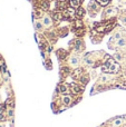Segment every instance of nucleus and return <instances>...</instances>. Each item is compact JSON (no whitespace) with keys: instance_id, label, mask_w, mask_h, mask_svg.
<instances>
[{"instance_id":"nucleus-18","label":"nucleus","mask_w":126,"mask_h":127,"mask_svg":"<svg viewBox=\"0 0 126 127\" xmlns=\"http://www.w3.org/2000/svg\"><path fill=\"white\" fill-rule=\"evenodd\" d=\"M96 2H97L99 6H102V7H106L107 4H109V2L112 1V0H95Z\"/></svg>"},{"instance_id":"nucleus-25","label":"nucleus","mask_w":126,"mask_h":127,"mask_svg":"<svg viewBox=\"0 0 126 127\" xmlns=\"http://www.w3.org/2000/svg\"><path fill=\"white\" fill-rule=\"evenodd\" d=\"M62 72H65V75H68L70 72V69L68 67H63L62 68Z\"/></svg>"},{"instance_id":"nucleus-32","label":"nucleus","mask_w":126,"mask_h":127,"mask_svg":"<svg viewBox=\"0 0 126 127\" xmlns=\"http://www.w3.org/2000/svg\"><path fill=\"white\" fill-rule=\"evenodd\" d=\"M121 127H123V126H121Z\"/></svg>"},{"instance_id":"nucleus-27","label":"nucleus","mask_w":126,"mask_h":127,"mask_svg":"<svg viewBox=\"0 0 126 127\" xmlns=\"http://www.w3.org/2000/svg\"><path fill=\"white\" fill-rule=\"evenodd\" d=\"M79 80L82 81V83L84 84V85H86V84H87V81H88V79H87L86 77H80V79H79Z\"/></svg>"},{"instance_id":"nucleus-6","label":"nucleus","mask_w":126,"mask_h":127,"mask_svg":"<svg viewBox=\"0 0 126 127\" xmlns=\"http://www.w3.org/2000/svg\"><path fill=\"white\" fill-rule=\"evenodd\" d=\"M116 13H117V8L116 7H109V8H107L106 10H105L104 12V17H113V16H115Z\"/></svg>"},{"instance_id":"nucleus-30","label":"nucleus","mask_w":126,"mask_h":127,"mask_svg":"<svg viewBox=\"0 0 126 127\" xmlns=\"http://www.w3.org/2000/svg\"><path fill=\"white\" fill-rule=\"evenodd\" d=\"M1 75H2V74H1V71H0V86L2 85V79H1Z\"/></svg>"},{"instance_id":"nucleus-24","label":"nucleus","mask_w":126,"mask_h":127,"mask_svg":"<svg viewBox=\"0 0 126 127\" xmlns=\"http://www.w3.org/2000/svg\"><path fill=\"white\" fill-rule=\"evenodd\" d=\"M33 16H36V18L42 17V10H37L35 13H33Z\"/></svg>"},{"instance_id":"nucleus-4","label":"nucleus","mask_w":126,"mask_h":127,"mask_svg":"<svg viewBox=\"0 0 126 127\" xmlns=\"http://www.w3.org/2000/svg\"><path fill=\"white\" fill-rule=\"evenodd\" d=\"M57 92H59L60 94H63V95H69L70 89L68 88V86H67L66 84H59L58 88H57Z\"/></svg>"},{"instance_id":"nucleus-33","label":"nucleus","mask_w":126,"mask_h":127,"mask_svg":"<svg viewBox=\"0 0 126 127\" xmlns=\"http://www.w3.org/2000/svg\"><path fill=\"white\" fill-rule=\"evenodd\" d=\"M125 117H126V116H125Z\"/></svg>"},{"instance_id":"nucleus-21","label":"nucleus","mask_w":126,"mask_h":127,"mask_svg":"<svg viewBox=\"0 0 126 127\" xmlns=\"http://www.w3.org/2000/svg\"><path fill=\"white\" fill-rule=\"evenodd\" d=\"M83 27V22H82V20H79V19H77L75 21V27L74 28L75 29H80Z\"/></svg>"},{"instance_id":"nucleus-10","label":"nucleus","mask_w":126,"mask_h":127,"mask_svg":"<svg viewBox=\"0 0 126 127\" xmlns=\"http://www.w3.org/2000/svg\"><path fill=\"white\" fill-rule=\"evenodd\" d=\"M51 24H53V20H51V18L49 17V16H45L44 19H42V25H44L45 27H50Z\"/></svg>"},{"instance_id":"nucleus-26","label":"nucleus","mask_w":126,"mask_h":127,"mask_svg":"<svg viewBox=\"0 0 126 127\" xmlns=\"http://www.w3.org/2000/svg\"><path fill=\"white\" fill-rule=\"evenodd\" d=\"M114 59H115V60H118V62H122L123 58H122V56H121L120 54H115V56H114Z\"/></svg>"},{"instance_id":"nucleus-23","label":"nucleus","mask_w":126,"mask_h":127,"mask_svg":"<svg viewBox=\"0 0 126 127\" xmlns=\"http://www.w3.org/2000/svg\"><path fill=\"white\" fill-rule=\"evenodd\" d=\"M42 26H44V25H42L41 22H39V21H36V22H35V28L37 29V30H41V29H42Z\"/></svg>"},{"instance_id":"nucleus-8","label":"nucleus","mask_w":126,"mask_h":127,"mask_svg":"<svg viewBox=\"0 0 126 127\" xmlns=\"http://www.w3.org/2000/svg\"><path fill=\"white\" fill-rule=\"evenodd\" d=\"M73 97L70 96V95H64L63 96V98H62V101H63V104H64L65 106H70L71 105V103H73Z\"/></svg>"},{"instance_id":"nucleus-20","label":"nucleus","mask_w":126,"mask_h":127,"mask_svg":"<svg viewBox=\"0 0 126 127\" xmlns=\"http://www.w3.org/2000/svg\"><path fill=\"white\" fill-rule=\"evenodd\" d=\"M84 13H85V11H84V9L83 8H77L76 9V17L77 18H82L83 16H84Z\"/></svg>"},{"instance_id":"nucleus-31","label":"nucleus","mask_w":126,"mask_h":127,"mask_svg":"<svg viewBox=\"0 0 126 127\" xmlns=\"http://www.w3.org/2000/svg\"><path fill=\"white\" fill-rule=\"evenodd\" d=\"M0 127H4V125L3 124H0Z\"/></svg>"},{"instance_id":"nucleus-7","label":"nucleus","mask_w":126,"mask_h":127,"mask_svg":"<svg viewBox=\"0 0 126 127\" xmlns=\"http://www.w3.org/2000/svg\"><path fill=\"white\" fill-rule=\"evenodd\" d=\"M6 110H7L6 104H0V122L6 121L7 115H6V113H4Z\"/></svg>"},{"instance_id":"nucleus-12","label":"nucleus","mask_w":126,"mask_h":127,"mask_svg":"<svg viewBox=\"0 0 126 127\" xmlns=\"http://www.w3.org/2000/svg\"><path fill=\"white\" fill-rule=\"evenodd\" d=\"M53 19L56 22H59L60 20L64 19V15H63V12H55V13H53Z\"/></svg>"},{"instance_id":"nucleus-13","label":"nucleus","mask_w":126,"mask_h":127,"mask_svg":"<svg viewBox=\"0 0 126 127\" xmlns=\"http://www.w3.org/2000/svg\"><path fill=\"white\" fill-rule=\"evenodd\" d=\"M69 2H70V6L73 7V8L77 9V8H79V7H80L83 0H69Z\"/></svg>"},{"instance_id":"nucleus-3","label":"nucleus","mask_w":126,"mask_h":127,"mask_svg":"<svg viewBox=\"0 0 126 127\" xmlns=\"http://www.w3.org/2000/svg\"><path fill=\"white\" fill-rule=\"evenodd\" d=\"M88 10L92 12L91 13L92 17H94V16H95V13L98 12V10H99V4H98L95 0H94V1H91L88 3Z\"/></svg>"},{"instance_id":"nucleus-11","label":"nucleus","mask_w":126,"mask_h":127,"mask_svg":"<svg viewBox=\"0 0 126 127\" xmlns=\"http://www.w3.org/2000/svg\"><path fill=\"white\" fill-rule=\"evenodd\" d=\"M57 7L60 10H65L67 8V0H58L57 1Z\"/></svg>"},{"instance_id":"nucleus-2","label":"nucleus","mask_w":126,"mask_h":127,"mask_svg":"<svg viewBox=\"0 0 126 127\" xmlns=\"http://www.w3.org/2000/svg\"><path fill=\"white\" fill-rule=\"evenodd\" d=\"M118 70H120V64L116 63L115 59L112 57L111 65H109V68H108V74H116V72H118Z\"/></svg>"},{"instance_id":"nucleus-14","label":"nucleus","mask_w":126,"mask_h":127,"mask_svg":"<svg viewBox=\"0 0 126 127\" xmlns=\"http://www.w3.org/2000/svg\"><path fill=\"white\" fill-rule=\"evenodd\" d=\"M123 125V119L121 118V117H117V118H115L113 121V126L114 127H121Z\"/></svg>"},{"instance_id":"nucleus-22","label":"nucleus","mask_w":126,"mask_h":127,"mask_svg":"<svg viewBox=\"0 0 126 127\" xmlns=\"http://www.w3.org/2000/svg\"><path fill=\"white\" fill-rule=\"evenodd\" d=\"M40 6H41V9H42V10H47V9L49 8V3H48L47 1H42Z\"/></svg>"},{"instance_id":"nucleus-16","label":"nucleus","mask_w":126,"mask_h":127,"mask_svg":"<svg viewBox=\"0 0 126 127\" xmlns=\"http://www.w3.org/2000/svg\"><path fill=\"white\" fill-rule=\"evenodd\" d=\"M125 45H126L125 38H121L120 40H117V41H116V45H115V46L118 47V48H122V47H125Z\"/></svg>"},{"instance_id":"nucleus-17","label":"nucleus","mask_w":126,"mask_h":127,"mask_svg":"<svg viewBox=\"0 0 126 127\" xmlns=\"http://www.w3.org/2000/svg\"><path fill=\"white\" fill-rule=\"evenodd\" d=\"M82 71L83 70L82 69H79V68H78V69H76L75 71H74V74H73V78H75V79H80V77H82Z\"/></svg>"},{"instance_id":"nucleus-29","label":"nucleus","mask_w":126,"mask_h":127,"mask_svg":"<svg viewBox=\"0 0 126 127\" xmlns=\"http://www.w3.org/2000/svg\"><path fill=\"white\" fill-rule=\"evenodd\" d=\"M122 22H123L124 25H126V16H125V17H123V18H122Z\"/></svg>"},{"instance_id":"nucleus-1","label":"nucleus","mask_w":126,"mask_h":127,"mask_svg":"<svg viewBox=\"0 0 126 127\" xmlns=\"http://www.w3.org/2000/svg\"><path fill=\"white\" fill-rule=\"evenodd\" d=\"M63 15L65 19H71L76 17V10L73 7H67L65 10H63Z\"/></svg>"},{"instance_id":"nucleus-9","label":"nucleus","mask_w":126,"mask_h":127,"mask_svg":"<svg viewBox=\"0 0 126 127\" xmlns=\"http://www.w3.org/2000/svg\"><path fill=\"white\" fill-rule=\"evenodd\" d=\"M84 45H83V42H82V40L80 39H77V40H75V50L77 51V53H80V51L84 49Z\"/></svg>"},{"instance_id":"nucleus-5","label":"nucleus","mask_w":126,"mask_h":127,"mask_svg":"<svg viewBox=\"0 0 126 127\" xmlns=\"http://www.w3.org/2000/svg\"><path fill=\"white\" fill-rule=\"evenodd\" d=\"M69 88H70V92L73 93V94H75V95L80 94V93L83 92V88H80L79 85H77V84H74V83L69 84Z\"/></svg>"},{"instance_id":"nucleus-15","label":"nucleus","mask_w":126,"mask_h":127,"mask_svg":"<svg viewBox=\"0 0 126 127\" xmlns=\"http://www.w3.org/2000/svg\"><path fill=\"white\" fill-rule=\"evenodd\" d=\"M57 56H58V58H59V59H65V58H66V56H67L66 50L59 49V50L57 51Z\"/></svg>"},{"instance_id":"nucleus-28","label":"nucleus","mask_w":126,"mask_h":127,"mask_svg":"<svg viewBox=\"0 0 126 127\" xmlns=\"http://www.w3.org/2000/svg\"><path fill=\"white\" fill-rule=\"evenodd\" d=\"M107 79H108V77H107V75H104V76L102 77V79H100V81H102V83H105V81H106Z\"/></svg>"},{"instance_id":"nucleus-19","label":"nucleus","mask_w":126,"mask_h":127,"mask_svg":"<svg viewBox=\"0 0 126 127\" xmlns=\"http://www.w3.org/2000/svg\"><path fill=\"white\" fill-rule=\"evenodd\" d=\"M78 64H79V59H78L77 56H71V58H70V65L77 66Z\"/></svg>"}]
</instances>
